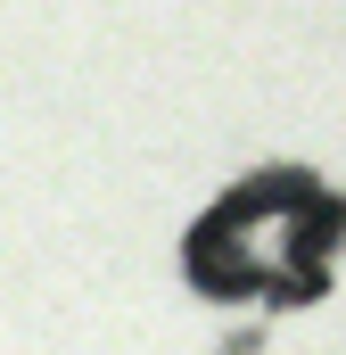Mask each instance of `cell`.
<instances>
[{"label": "cell", "instance_id": "6da1fadb", "mask_svg": "<svg viewBox=\"0 0 346 355\" xmlns=\"http://www.w3.org/2000/svg\"><path fill=\"white\" fill-rule=\"evenodd\" d=\"M322 198L305 182H264V190H239L198 240H190V272L206 289H256V281H289L322 248Z\"/></svg>", "mask_w": 346, "mask_h": 355}]
</instances>
